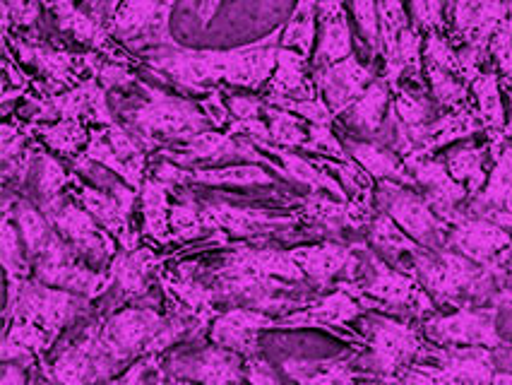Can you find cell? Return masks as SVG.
Masks as SVG:
<instances>
[{"instance_id": "cell-1", "label": "cell", "mask_w": 512, "mask_h": 385, "mask_svg": "<svg viewBox=\"0 0 512 385\" xmlns=\"http://www.w3.org/2000/svg\"><path fill=\"white\" fill-rule=\"evenodd\" d=\"M284 27L270 37L250 46L229 51H195L183 46H159L140 56V65L154 70L178 87L207 94L212 87H243L250 92H263L277 68V53L282 49Z\"/></svg>"}, {"instance_id": "cell-2", "label": "cell", "mask_w": 512, "mask_h": 385, "mask_svg": "<svg viewBox=\"0 0 512 385\" xmlns=\"http://www.w3.org/2000/svg\"><path fill=\"white\" fill-rule=\"evenodd\" d=\"M140 97L133 106H121L123 126L138 138L147 152L154 154L166 145L195 138V135L214 130L202 102L171 97L150 82H138Z\"/></svg>"}, {"instance_id": "cell-3", "label": "cell", "mask_w": 512, "mask_h": 385, "mask_svg": "<svg viewBox=\"0 0 512 385\" xmlns=\"http://www.w3.org/2000/svg\"><path fill=\"white\" fill-rule=\"evenodd\" d=\"M3 44L15 53L17 61L41 77L39 82L34 80V94H41V97L73 90L87 77L97 75L104 63L99 53H75L63 46L56 49V46L46 44L37 32L3 34Z\"/></svg>"}, {"instance_id": "cell-4", "label": "cell", "mask_w": 512, "mask_h": 385, "mask_svg": "<svg viewBox=\"0 0 512 385\" xmlns=\"http://www.w3.org/2000/svg\"><path fill=\"white\" fill-rule=\"evenodd\" d=\"M87 316H92V299L87 296L51 287L39 282L37 277L8 284V304H5L8 325L15 321L37 323L58 337L63 328Z\"/></svg>"}, {"instance_id": "cell-5", "label": "cell", "mask_w": 512, "mask_h": 385, "mask_svg": "<svg viewBox=\"0 0 512 385\" xmlns=\"http://www.w3.org/2000/svg\"><path fill=\"white\" fill-rule=\"evenodd\" d=\"M123 366L128 364L101 337V321L97 316V321L89 323L85 333L70 342L44 373L58 385H99L113 381Z\"/></svg>"}, {"instance_id": "cell-6", "label": "cell", "mask_w": 512, "mask_h": 385, "mask_svg": "<svg viewBox=\"0 0 512 385\" xmlns=\"http://www.w3.org/2000/svg\"><path fill=\"white\" fill-rule=\"evenodd\" d=\"M361 333L363 345L371 349V354L368 357L361 354L359 366H366L378 381L409 369L419 359L421 349L426 347L421 333L412 325L388 316H378V313L363 318Z\"/></svg>"}, {"instance_id": "cell-7", "label": "cell", "mask_w": 512, "mask_h": 385, "mask_svg": "<svg viewBox=\"0 0 512 385\" xmlns=\"http://www.w3.org/2000/svg\"><path fill=\"white\" fill-rule=\"evenodd\" d=\"M27 106L22 116L32 123L46 121H82L87 126H113L118 118L113 116L109 106V90L99 82L97 75L87 77L85 82L73 87V90L41 97V94H29L25 99Z\"/></svg>"}, {"instance_id": "cell-8", "label": "cell", "mask_w": 512, "mask_h": 385, "mask_svg": "<svg viewBox=\"0 0 512 385\" xmlns=\"http://www.w3.org/2000/svg\"><path fill=\"white\" fill-rule=\"evenodd\" d=\"M39 210L49 219L51 227L61 234L65 244L73 248L85 263L104 268L116 258V239L77 203L73 191H65L61 198L39 207Z\"/></svg>"}, {"instance_id": "cell-9", "label": "cell", "mask_w": 512, "mask_h": 385, "mask_svg": "<svg viewBox=\"0 0 512 385\" xmlns=\"http://www.w3.org/2000/svg\"><path fill=\"white\" fill-rule=\"evenodd\" d=\"M174 5L176 0H121L111 22V37L138 58L145 51L176 44L169 29Z\"/></svg>"}, {"instance_id": "cell-10", "label": "cell", "mask_w": 512, "mask_h": 385, "mask_svg": "<svg viewBox=\"0 0 512 385\" xmlns=\"http://www.w3.org/2000/svg\"><path fill=\"white\" fill-rule=\"evenodd\" d=\"M77 157L118 174L125 186L135 188L138 193L150 171V152L121 121L89 130V145Z\"/></svg>"}, {"instance_id": "cell-11", "label": "cell", "mask_w": 512, "mask_h": 385, "mask_svg": "<svg viewBox=\"0 0 512 385\" xmlns=\"http://www.w3.org/2000/svg\"><path fill=\"white\" fill-rule=\"evenodd\" d=\"M375 203H378L380 212L395 219L397 227L404 229L407 236H412L416 244L431 248V251L448 248V236L452 229L450 224L431 210L426 198H419L414 191H407L402 183L380 181Z\"/></svg>"}, {"instance_id": "cell-12", "label": "cell", "mask_w": 512, "mask_h": 385, "mask_svg": "<svg viewBox=\"0 0 512 385\" xmlns=\"http://www.w3.org/2000/svg\"><path fill=\"white\" fill-rule=\"evenodd\" d=\"M157 157L169 159L176 167L190 169L198 162H210L214 164H226L234 162V159H243L246 164H260V167L275 169L277 174L284 176L282 164L272 162L270 157H263L258 152V147L253 145L243 135H229L226 130H207V133L195 135V138L174 142V145H166L157 152Z\"/></svg>"}, {"instance_id": "cell-13", "label": "cell", "mask_w": 512, "mask_h": 385, "mask_svg": "<svg viewBox=\"0 0 512 385\" xmlns=\"http://www.w3.org/2000/svg\"><path fill=\"white\" fill-rule=\"evenodd\" d=\"M32 272L39 282L65 292L82 294L87 299H99L113 289L109 270H92L58 234V239L46 248L37 260H32Z\"/></svg>"}, {"instance_id": "cell-14", "label": "cell", "mask_w": 512, "mask_h": 385, "mask_svg": "<svg viewBox=\"0 0 512 385\" xmlns=\"http://www.w3.org/2000/svg\"><path fill=\"white\" fill-rule=\"evenodd\" d=\"M412 366L440 385H491L496 378V354L486 347L426 345Z\"/></svg>"}, {"instance_id": "cell-15", "label": "cell", "mask_w": 512, "mask_h": 385, "mask_svg": "<svg viewBox=\"0 0 512 385\" xmlns=\"http://www.w3.org/2000/svg\"><path fill=\"white\" fill-rule=\"evenodd\" d=\"M75 200L104 227L113 239L121 244L123 251H135L140 236L133 231L130 215H133L135 203H140V193L130 186H118L116 181H109L106 188L87 186L85 181L77 179L70 188Z\"/></svg>"}, {"instance_id": "cell-16", "label": "cell", "mask_w": 512, "mask_h": 385, "mask_svg": "<svg viewBox=\"0 0 512 385\" xmlns=\"http://www.w3.org/2000/svg\"><path fill=\"white\" fill-rule=\"evenodd\" d=\"M498 306H462L455 316H436L424 323V335L443 347H486L500 349L505 345L496 321Z\"/></svg>"}, {"instance_id": "cell-17", "label": "cell", "mask_w": 512, "mask_h": 385, "mask_svg": "<svg viewBox=\"0 0 512 385\" xmlns=\"http://www.w3.org/2000/svg\"><path fill=\"white\" fill-rule=\"evenodd\" d=\"M202 203L207 205V210L212 212V217L217 219V224L222 227L229 236H241V239H253L263 241L275 236V239H299L296 229H301L306 224V219L301 217V212H291V215H270L265 210H253V207H236L224 203V200H210L202 198ZM308 227V224H306Z\"/></svg>"}, {"instance_id": "cell-18", "label": "cell", "mask_w": 512, "mask_h": 385, "mask_svg": "<svg viewBox=\"0 0 512 385\" xmlns=\"http://www.w3.org/2000/svg\"><path fill=\"white\" fill-rule=\"evenodd\" d=\"M246 359L219 345L193 354H176L162 361V369L181 381L198 385H246Z\"/></svg>"}, {"instance_id": "cell-19", "label": "cell", "mask_w": 512, "mask_h": 385, "mask_svg": "<svg viewBox=\"0 0 512 385\" xmlns=\"http://www.w3.org/2000/svg\"><path fill=\"white\" fill-rule=\"evenodd\" d=\"M56 22L58 32L65 37L75 39L77 44L85 46L92 53H99L101 58L111 63H125V65H140V58H133V53L125 51L106 27L97 25L92 17H87L77 5V0H44Z\"/></svg>"}, {"instance_id": "cell-20", "label": "cell", "mask_w": 512, "mask_h": 385, "mask_svg": "<svg viewBox=\"0 0 512 385\" xmlns=\"http://www.w3.org/2000/svg\"><path fill=\"white\" fill-rule=\"evenodd\" d=\"M164 260L166 256H157L150 248L142 246L135 248V251H118L109 265L116 296L101 308V313L97 311V316H111V313H116V306H121L123 301H133L135 306L145 301L147 306H154L147 299V292H150V280L159 275Z\"/></svg>"}, {"instance_id": "cell-21", "label": "cell", "mask_w": 512, "mask_h": 385, "mask_svg": "<svg viewBox=\"0 0 512 385\" xmlns=\"http://www.w3.org/2000/svg\"><path fill=\"white\" fill-rule=\"evenodd\" d=\"M289 256L306 272V277L318 289L335 287V277L344 275L347 282L359 280L361 253L359 244H339V241H323L315 246L291 248Z\"/></svg>"}, {"instance_id": "cell-22", "label": "cell", "mask_w": 512, "mask_h": 385, "mask_svg": "<svg viewBox=\"0 0 512 385\" xmlns=\"http://www.w3.org/2000/svg\"><path fill=\"white\" fill-rule=\"evenodd\" d=\"M404 167L409 169V174L416 179V186H421L426 191V203L431 205V210L436 212L445 222L457 224L464 217V210H460V203L467 198V188L460 181H455L450 176L448 167H443L440 162L426 157H407L404 159Z\"/></svg>"}, {"instance_id": "cell-23", "label": "cell", "mask_w": 512, "mask_h": 385, "mask_svg": "<svg viewBox=\"0 0 512 385\" xmlns=\"http://www.w3.org/2000/svg\"><path fill=\"white\" fill-rule=\"evenodd\" d=\"M159 179L174 183V186H270L277 188V181L267 174L260 164H234L222 169L202 167H176L169 159H159L150 169Z\"/></svg>"}, {"instance_id": "cell-24", "label": "cell", "mask_w": 512, "mask_h": 385, "mask_svg": "<svg viewBox=\"0 0 512 385\" xmlns=\"http://www.w3.org/2000/svg\"><path fill=\"white\" fill-rule=\"evenodd\" d=\"M311 75L315 87H318V94L325 99V104L330 106L335 116L349 111L375 80L373 70L361 65L354 56L344 58L335 65H327V68L311 70Z\"/></svg>"}, {"instance_id": "cell-25", "label": "cell", "mask_w": 512, "mask_h": 385, "mask_svg": "<svg viewBox=\"0 0 512 385\" xmlns=\"http://www.w3.org/2000/svg\"><path fill=\"white\" fill-rule=\"evenodd\" d=\"M512 244V234L491 219L474 217L464 212V217L457 224H452L448 236V248L462 253L464 258L474 263L488 265L496 263V258Z\"/></svg>"}, {"instance_id": "cell-26", "label": "cell", "mask_w": 512, "mask_h": 385, "mask_svg": "<svg viewBox=\"0 0 512 385\" xmlns=\"http://www.w3.org/2000/svg\"><path fill=\"white\" fill-rule=\"evenodd\" d=\"M366 313L361 301L344 289H335L332 294L313 299L306 308L287 313V316L275 318V328L279 330H299V328H325L339 337H347L339 333L337 328H347V325Z\"/></svg>"}, {"instance_id": "cell-27", "label": "cell", "mask_w": 512, "mask_h": 385, "mask_svg": "<svg viewBox=\"0 0 512 385\" xmlns=\"http://www.w3.org/2000/svg\"><path fill=\"white\" fill-rule=\"evenodd\" d=\"M275 328V318L253 308H229L219 313L210 328L212 345L241 354L243 359L258 357V335Z\"/></svg>"}, {"instance_id": "cell-28", "label": "cell", "mask_w": 512, "mask_h": 385, "mask_svg": "<svg viewBox=\"0 0 512 385\" xmlns=\"http://www.w3.org/2000/svg\"><path fill=\"white\" fill-rule=\"evenodd\" d=\"M361 352H344L332 359H287L284 371L299 385H378V378H366L356 371Z\"/></svg>"}, {"instance_id": "cell-29", "label": "cell", "mask_w": 512, "mask_h": 385, "mask_svg": "<svg viewBox=\"0 0 512 385\" xmlns=\"http://www.w3.org/2000/svg\"><path fill=\"white\" fill-rule=\"evenodd\" d=\"M308 58L294 49H279L277 68L270 82L265 85L263 97L291 99V102H308L318 97L313 75H308Z\"/></svg>"}, {"instance_id": "cell-30", "label": "cell", "mask_w": 512, "mask_h": 385, "mask_svg": "<svg viewBox=\"0 0 512 385\" xmlns=\"http://www.w3.org/2000/svg\"><path fill=\"white\" fill-rule=\"evenodd\" d=\"M80 179L77 174H70L68 169L58 162L53 154L46 152V147L37 145L32 157V167H29V176H27V186L25 191L29 200H34L39 207L53 203L58 200L61 195L68 191V188L75 186V181Z\"/></svg>"}, {"instance_id": "cell-31", "label": "cell", "mask_w": 512, "mask_h": 385, "mask_svg": "<svg viewBox=\"0 0 512 385\" xmlns=\"http://www.w3.org/2000/svg\"><path fill=\"white\" fill-rule=\"evenodd\" d=\"M318 20L323 32H320L318 49L313 53V70L327 68V65H335L344 58L354 56L351 53V29L342 0H327L320 8Z\"/></svg>"}, {"instance_id": "cell-32", "label": "cell", "mask_w": 512, "mask_h": 385, "mask_svg": "<svg viewBox=\"0 0 512 385\" xmlns=\"http://www.w3.org/2000/svg\"><path fill=\"white\" fill-rule=\"evenodd\" d=\"M171 239L174 241H195L200 236H212L219 246L229 244V234L219 227L217 219L202 203V198H193L188 191L181 193V203L171 205Z\"/></svg>"}, {"instance_id": "cell-33", "label": "cell", "mask_w": 512, "mask_h": 385, "mask_svg": "<svg viewBox=\"0 0 512 385\" xmlns=\"http://www.w3.org/2000/svg\"><path fill=\"white\" fill-rule=\"evenodd\" d=\"M174 183L159 179L152 171H147V179L140 188V210L145 219V236L157 241V244H171V195H174Z\"/></svg>"}, {"instance_id": "cell-34", "label": "cell", "mask_w": 512, "mask_h": 385, "mask_svg": "<svg viewBox=\"0 0 512 385\" xmlns=\"http://www.w3.org/2000/svg\"><path fill=\"white\" fill-rule=\"evenodd\" d=\"M250 142H253L258 150H265L267 154H275V157H279V162H282V167H284V179L294 181L296 186L308 188L311 193L330 191L337 200H344V203H349L344 188L339 186V183L332 179L327 171L315 167L311 159L301 157V154H294V150H287V147L270 145V142H263V140H250Z\"/></svg>"}, {"instance_id": "cell-35", "label": "cell", "mask_w": 512, "mask_h": 385, "mask_svg": "<svg viewBox=\"0 0 512 385\" xmlns=\"http://www.w3.org/2000/svg\"><path fill=\"white\" fill-rule=\"evenodd\" d=\"M368 241L375 248V253H380L392 268L407 272L409 260H412L416 253L421 251V244H416L412 236H407L404 231L397 227V222L385 212H378L373 217V222L368 224Z\"/></svg>"}, {"instance_id": "cell-36", "label": "cell", "mask_w": 512, "mask_h": 385, "mask_svg": "<svg viewBox=\"0 0 512 385\" xmlns=\"http://www.w3.org/2000/svg\"><path fill=\"white\" fill-rule=\"evenodd\" d=\"M56 340V335H51L37 323L15 321L8 325V333H5L3 361L5 364L34 366V361L41 359L44 352H49Z\"/></svg>"}, {"instance_id": "cell-37", "label": "cell", "mask_w": 512, "mask_h": 385, "mask_svg": "<svg viewBox=\"0 0 512 385\" xmlns=\"http://www.w3.org/2000/svg\"><path fill=\"white\" fill-rule=\"evenodd\" d=\"M347 150L356 164H361L373 179L378 181H395L402 186H416V179L409 174V169L397 159V154H392L385 147L375 145V142H359V140H347Z\"/></svg>"}, {"instance_id": "cell-38", "label": "cell", "mask_w": 512, "mask_h": 385, "mask_svg": "<svg viewBox=\"0 0 512 385\" xmlns=\"http://www.w3.org/2000/svg\"><path fill=\"white\" fill-rule=\"evenodd\" d=\"M263 116L267 118V126H270V145L311 152V123L306 118L272 104H265Z\"/></svg>"}, {"instance_id": "cell-39", "label": "cell", "mask_w": 512, "mask_h": 385, "mask_svg": "<svg viewBox=\"0 0 512 385\" xmlns=\"http://www.w3.org/2000/svg\"><path fill=\"white\" fill-rule=\"evenodd\" d=\"M390 99V85L385 77H378V80L371 82L363 97L347 111V123L354 126L361 133L375 135L380 133V126H383L385 106H388Z\"/></svg>"}, {"instance_id": "cell-40", "label": "cell", "mask_w": 512, "mask_h": 385, "mask_svg": "<svg viewBox=\"0 0 512 385\" xmlns=\"http://www.w3.org/2000/svg\"><path fill=\"white\" fill-rule=\"evenodd\" d=\"M32 123V121H29ZM34 135L53 152L73 159L85 152L89 145V128L82 121H56V123H32Z\"/></svg>"}, {"instance_id": "cell-41", "label": "cell", "mask_w": 512, "mask_h": 385, "mask_svg": "<svg viewBox=\"0 0 512 385\" xmlns=\"http://www.w3.org/2000/svg\"><path fill=\"white\" fill-rule=\"evenodd\" d=\"M327 0H299L294 15H291L289 25L284 27L282 46L284 49L299 51L301 56L313 58V41H315V22H318L320 8Z\"/></svg>"}, {"instance_id": "cell-42", "label": "cell", "mask_w": 512, "mask_h": 385, "mask_svg": "<svg viewBox=\"0 0 512 385\" xmlns=\"http://www.w3.org/2000/svg\"><path fill=\"white\" fill-rule=\"evenodd\" d=\"M0 248H3V268H5V275H8V284L29 280V277L34 275L20 229L13 227V212H10V207H3V234H0Z\"/></svg>"}, {"instance_id": "cell-43", "label": "cell", "mask_w": 512, "mask_h": 385, "mask_svg": "<svg viewBox=\"0 0 512 385\" xmlns=\"http://www.w3.org/2000/svg\"><path fill=\"white\" fill-rule=\"evenodd\" d=\"M486 152H491V147H464V150L452 152L448 157V171L455 181L467 183V193L476 198L481 193V186L486 183Z\"/></svg>"}, {"instance_id": "cell-44", "label": "cell", "mask_w": 512, "mask_h": 385, "mask_svg": "<svg viewBox=\"0 0 512 385\" xmlns=\"http://www.w3.org/2000/svg\"><path fill=\"white\" fill-rule=\"evenodd\" d=\"M395 114L404 126H424V123H431L433 104L428 102L424 90H407V87H400V90H397Z\"/></svg>"}, {"instance_id": "cell-45", "label": "cell", "mask_w": 512, "mask_h": 385, "mask_svg": "<svg viewBox=\"0 0 512 385\" xmlns=\"http://www.w3.org/2000/svg\"><path fill=\"white\" fill-rule=\"evenodd\" d=\"M380 5H383V0H351L361 37L371 46L373 56H378V51H383V39H380Z\"/></svg>"}, {"instance_id": "cell-46", "label": "cell", "mask_w": 512, "mask_h": 385, "mask_svg": "<svg viewBox=\"0 0 512 385\" xmlns=\"http://www.w3.org/2000/svg\"><path fill=\"white\" fill-rule=\"evenodd\" d=\"M243 371H246V381L248 385H282L277 378V371L272 369L267 361L260 357H250L246 359V366H243Z\"/></svg>"}, {"instance_id": "cell-47", "label": "cell", "mask_w": 512, "mask_h": 385, "mask_svg": "<svg viewBox=\"0 0 512 385\" xmlns=\"http://www.w3.org/2000/svg\"><path fill=\"white\" fill-rule=\"evenodd\" d=\"M157 364H159L157 357H142L135 361V364L130 366L121 378H113V381H109L106 385H145L147 371L154 369Z\"/></svg>"}, {"instance_id": "cell-48", "label": "cell", "mask_w": 512, "mask_h": 385, "mask_svg": "<svg viewBox=\"0 0 512 385\" xmlns=\"http://www.w3.org/2000/svg\"><path fill=\"white\" fill-rule=\"evenodd\" d=\"M378 385H440V383L433 381V378L428 376V373L414 369V366H409V369L400 371V373H397V376L380 378Z\"/></svg>"}, {"instance_id": "cell-49", "label": "cell", "mask_w": 512, "mask_h": 385, "mask_svg": "<svg viewBox=\"0 0 512 385\" xmlns=\"http://www.w3.org/2000/svg\"><path fill=\"white\" fill-rule=\"evenodd\" d=\"M25 369L27 366H20V364H5L3 385H29Z\"/></svg>"}, {"instance_id": "cell-50", "label": "cell", "mask_w": 512, "mask_h": 385, "mask_svg": "<svg viewBox=\"0 0 512 385\" xmlns=\"http://www.w3.org/2000/svg\"><path fill=\"white\" fill-rule=\"evenodd\" d=\"M219 3H222V0H202V8H200V20H202V25H205V27L210 25L212 15L217 13Z\"/></svg>"}, {"instance_id": "cell-51", "label": "cell", "mask_w": 512, "mask_h": 385, "mask_svg": "<svg viewBox=\"0 0 512 385\" xmlns=\"http://www.w3.org/2000/svg\"><path fill=\"white\" fill-rule=\"evenodd\" d=\"M496 359L500 361V364H505V366H512V345H503L500 349H496Z\"/></svg>"}, {"instance_id": "cell-52", "label": "cell", "mask_w": 512, "mask_h": 385, "mask_svg": "<svg viewBox=\"0 0 512 385\" xmlns=\"http://www.w3.org/2000/svg\"><path fill=\"white\" fill-rule=\"evenodd\" d=\"M491 385H512V373H496Z\"/></svg>"}, {"instance_id": "cell-53", "label": "cell", "mask_w": 512, "mask_h": 385, "mask_svg": "<svg viewBox=\"0 0 512 385\" xmlns=\"http://www.w3.org/2000/svg\"><path fill=\"white\" fill-rule=\"evenodd\" d=\"M41 385H58V383H53V381H51V378H49V376H46V381H44V383H41Z\"/></svg>"}, {"instance_id": "cell-54", "label": "cell", "mask_w": 512, "mask_h": 385, "mask_svg": "<svg viewBox=\"0 0 512 385\" xmlns=\"http://www.w3.org/2000/svg\"><path fill=\"white\" fill-rule=\"evenodd\" d=\"M181 385H190V383L188 381H181Z\"/></svg>"}]
</instances>
